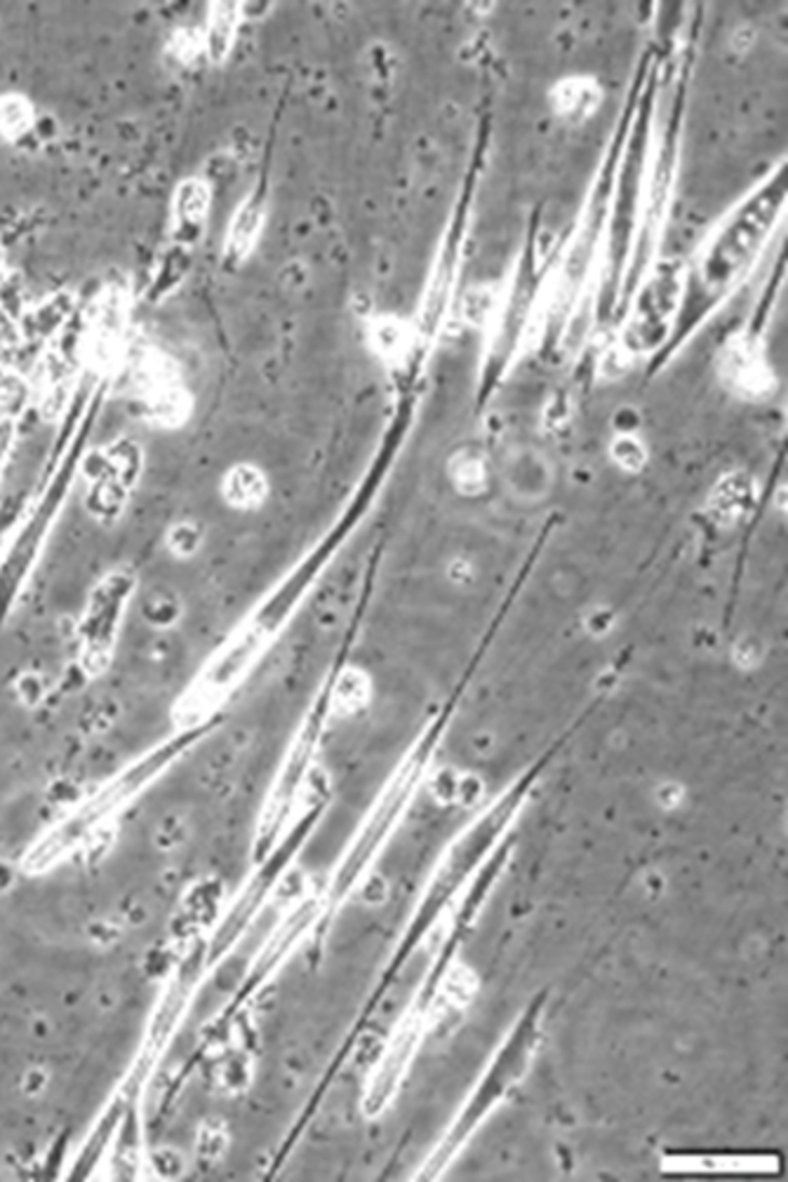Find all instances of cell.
I'll return each mask as SVG.
<instances>
[{
    "label": "cell",
    "instance_id": "18",
    "mask_svg": "<svg viewBox=\"0 0 788 1182\" xmlns=\"http://www.w3.org/2000/svg\"><path fill=\"white\" fill-rule=\"evenodd\" d=\"M177 210H179V220L182 222H189V224L201 222L205 214V191L199 184L184 187V191L179 193Z\"/></svg>",
    "mask_w": 788,
    "mask_h": 1182
},
{
    "label": "cell",
    "instance_id": "4",
    "mask_svg": "<svg viewBox=\"0 0 788 1182\" xmlns=\"http://www.w3.org/2000/svg\"><path fill=\"white\" fill-rule=\"evenodd\" d=\"M683 289L685 270L678 262H664L650 273L636 297L629 324H626L621 345L626 355L652 351L669 334L680 299H683Z\"/></svg>",
    "mask_w": 788,
    "mask_h": 1182
},
{
    "label": "cell",
    "instance_id": "2",
    "mask_svg": "<svg viewBox=\"0 0 788 1182\" xmlns=\"http://www.w3.org/2000/svg\"><path fill=\"white\" fill-rule=\"evenodd\" d=\"M784 195V181L763 187L711 235L700 259V278L706 289L727 292L744 276L779 222Z\"/></svg>",
    "mask_w": 788,
    "mask_h": 1182
},
{
    "label": "cell",
    "instance_id": "17",
    "mask_svg": "<svg viewBox=\"0 0 788 1182\" xmlns=\"http://www.w3.org/2000/svg\"><path fill=\"white\" fill-rule=\"evenodd\" d=\"M374 339H377V349L386 355H396L407 349V330L398 320H384L374 330Z\"/></svg>",
    "mask_w": 788,
    "mask_h": 1182
},
{
    "label": "cell",
    "instance_id": "11",
    "mask_svg": "<svg viewBox=\"0 0 788 1182\" xmlns=\"http://www.w3.org/2000/svg\"><path fill=\"white\" fill-rule=\"evenodd\" d=\"M754 503V484L744 476H730L713 489L711 511L718 520L734 522Z\"/></svg>",
    "mask_w": 788,
    "mask_h": 1182
},
{
    "label": "cell",
    "instance_id": "15",
    "mask_svg": "<svg viewBox=\"0 0 788 1182\" xmlns=\"http://www.w3.org/2000/svg\"><path fill=\"white\" fill-rule=\"evenodd\" d=\"M31 106L20 97H3L0 99V137L14 141L24 137V132L31 127Z\"/></svg>",
    "mask_w": 788,
    "mask_h": 1182
},
{
    "label": "cell",
    "instance_id": "1",
    "mask_svg": "<svg viewBox=\"0 0 788 1182\" xmlns=\"http://www.w3.org/2000/svg\"><path fill=\"white\" fill-rule=\"evenodd\" d=\"M544 1011H546V997H540L521 1018H518V1023L507 1036V1042L499 1046L492 1063L486 1069V1075L480 1077L478 1086L473 1088L469 1103L464 1105L457 1121L450 1126V1131H447V1136L443 1138L440 1148L436 1150L432 1161L426 1163L424 1178H436L438 1173H443L447 1169V1163H450L464 1150V1144H467L480 1126L486 1124V1119L501 1103H504V1098L511 1094V1090L523 1082V1077L528 1075V1069L534 1061V1053L536 1048H540Z\"/></svg>",
    "mask_w": 788,
    "mask_h": 1182
},
{
    "label": "cell",
    "instance_id": "14",
    "mask_svg": "<svg viewBox=\"0 0 788 1182\" xmlns=\"http://www.w3.org/2000/svg\"><path fill=\"white\" fill-rule=\"evenodd\" d=\"M236 6H220V10L212 12V22H210V29H207V52L212 54L214 62H220L226 57V52L231 47V43H234V33H236Z\"/></svg>",
    "mask_w": 788,
    "mask_h": 1182
},
{
    "label": "cell",
    "instance_id": "9",
    "mask_svg": "<svg viewBox=\"0 0 788 1182\" xmlns=\"http://www.w3.org/2000/svg\"><path fill=\"white\" fill-rule=\"evenodd\" d=\"M553 114L565 123L579 125L594 116L603 104L600 85L588 76H569L553 85L549 95Z\"/></svg>",
    "mask_w": 788,
    "mask_h": 1182
},
{
    "label": "cell",
    "instance_id": "7",
    "mask_svg": "<svg viewBox=\"0 0 788 1182\" xmlns=\"http://www.w3.org/2000/svg\"><path fill=\"white\" fill-rule=\"evenodd\" d=\"M166 759H168V753H158V755H153V757H149V759H145V762H139L137 767H135L130 774H125L123 778H118V784H116L114 788L106 790L99 799H95V807H93V809H87V811L78 818L76 826L71 828V830H66L64 838L57 840L55 846L47 849V851L35 853V856L31 859L33 865H35V867H43V865H47L50 861H55V859H57V853H62L71 842L81 840V834H85L89 826H93V823L97 826L99 821H104V818L109 816L116 807H120V805L125 802V799L132 797L141 786H145L147 780H149L160 767H163Z\"/></svg>",
    "mask_w": 788,
    "mask_h": 1182
},
{
    "label": "cell",
    "instance_id": "20",
    "mask_svg": "<svg viewBox=\"0 0 788 1182\" xmlns=\"http://www.w3.org/2000/svg\"><path fill=\"white\" fill-rule=\"evenodd\" d=\"M264 494V482L253 470H241L238 476L231 480V497L243 503L259 501Z\"/></svg>",
    "mask_w": 788,
    "mask_h": 1182
},
{
    "label": "cell",
    "instance_id": "8",
    "mask_svg": "<svg viewBox=\"0 0 788 1182\" xmlns=\"http://www.w3.org/2000/svg\"><path fill=\"white\" fill-rule=\"evenodd\" d=\"M721 376L725 386L742 397H763L775 388V376L769 370L765 353L758 341L748 334L734 337L721 353Z\"/></svg>",
    "mask_w": 788,
    "mask_h": 1182
},
{
    "label": "cell",
    "instance_id": "5",
    "mask_svg": "<svg viewBox=\"0 0 788 1182\" xmlns=\"http://www.w3.org/2000/svg\"><path fill=\"white\" fill-rule=\"evenodd\" d=\"M422 767H424V755H415L409 762L403 764V769L398 771V776L393 778L391 788L382 797L380 809L374 811V816L370 818V823L365 826L361 840L355 842V846L349 851V856L342 863V867L337 870L334 886L330 891V896L334 901L344 898L349 894L351 886L355 884V880L363 875L365 867L374 859V853H377L382 842L388 838L393 821H396V818L401 816V811L407 805L412 790H415V786H417V780L422 776Z\"/></svg>",
    "mask_w": 788,
    "mask_h": 1182
},
{
    "label": "cell",
    "instance_id": "10",
    "mask_svg": "<svg viewBox=\"0 0 788 1182\" xmlns=\"http://www.w3.org/2000/svg\"><path fill=\"white\" fill-rule=\"evenodd\" d=\"M507 484L523 501H540L551 489V468L542 454L523 449L507 459Z\"/></svg>",
    "mask_w": 788,
    "mask_h": 1182
},
{
    "label": "cell",
    "instance_id": "13",
    "mask_svg": "<svg viewBox=\"0 0 788 1182\" xmlns=\"http://www.w3.org/2000/svg\"><path fill=\"white\" fill-rule=\"evenodd\" d=\"M259 226H262L259 210L255 205H243L241 212L236 214L234 224H231V235H228V249L234 257L238 259L247 257V252L257 243Z\"/></svg>",
    "mask_w": 788,
    "mask_h": 1182
},
{
    "label": "cell",
    "instance_id": "6",
    "mask_svg": "<svg viewBox=\"0 0 788 1182\" xmlns=\"http://www.w3.org/2000/svg\"><path fill=\"white\" fill-rule=\"evenodd\" d=\"M428 1025H432V1009L419 1004L417 1009H412L403 1018L398 1030L393 1032L391 1042L384 1048L377 1067H374L368 1090H365V1098H363L365 1117L370 1119L382 1117L391 1107L393 1098L398 1096V1088L409 1072L412 1061H415L417 1056Z\"/></svg>",
    "mask_w": 788,
    "mask_h": 1182
},
{
    "label": "cell",
    "instance_id": "19",
    "mask_svg": "<svg viewBox=\"0 0 788 1182\" xmlns=\"http://www.w3.org/2000/svg\"><path fill=\"white\" fill-rule=\"evenodd\" d=\"M615 461L626 470H640L645 464V447L629 435H621L613 445Z\"/></svg>",
    "mask_w": 788,
    "mask_h": 1182
},
{
    "label": "cell",
    "instance_id": "3",
    "mask_svg": "<svg viewBox=\"0 0 788 1182\" xmlns=\"http://www.w3.org/2000/svg\"><path fill=\"white\" fill-rule=\"evenodd\" d=\"M523 799H525V784L518 786L504 799H499V802L486 816H480L476 826L469 828V832L452 846L450 853H447V859L440 865L438 875L432 884V891H428L424 898L422 917L417 922L419 929L428 924L432 915L434 917L438 915L440 907L450 901L455 891L478 870L482 859H486V853L492 851V846L497 844L499 834L504 832L507 826L513 821V816L518 813V809H521Z\"/></svg>",
    "mask_w": 788,
    "mask_h": 1182
},
{
    "label": "cell",
    "instance_id": "16",
    "mask_svg": "<svg viewBox=\"0 0 788 1182\" xmlns=\"http://www.w3.org/2000/svg\"><path fill=\"white\" fill-rule=\"evenodd\" d=\"M497 292L494 287H478L467 297V306H464V316L473 324H486L494 311H497Z\"/></svg>",
    "mask_w": 788,
    "mask_h": 1182
},
{
    "label": "cell",
    "instance_id": "12",
    "mask_svg": "<svg viewBox=\"0 0 788 1182\" xmlns=\"http://www.w3.org/2000/svg\"><path fill=\"white\" fill-rule=\"evenodd\" d=\"M450 472H452V482L461 489L464 494H478L486 489V480H488L486 459H482L473 449L459 451L452 459Z\"/></svg>",
    "mask_w": 788,
    "mask_h": 1182
}]
</instances>
